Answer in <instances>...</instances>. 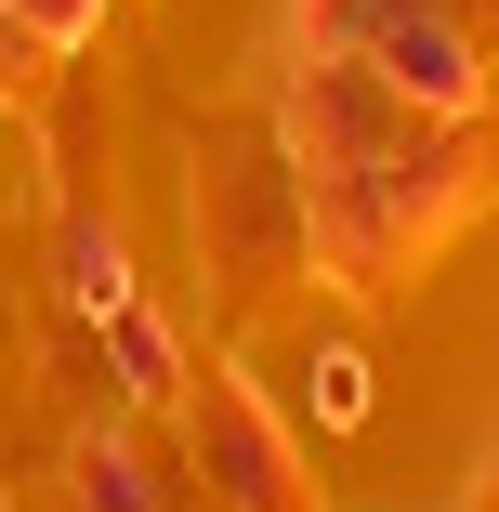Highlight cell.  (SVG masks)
I'll list each match as a JSON object with an SVG mask.
<instances>
[{
    "label": "cell",
    "instance_id": "1",
    "mask_svg": "<svg viewBox=\"0 0 499 512\" xmlns=\"http://www.w3.org/2000/svg\"><path fill=\"white\" fill-rule=\"evenodd\" d=\"M447 197V132H421V106H394L368 66H303V237L368 289L394 250L421 237V211Z\"/></svg>",
    "mask_w": 499,
    "mask_h": 512
},
{
    "label": "cell",
    "instance_id": "2",
    "mask_svg": "<svg viewBox=\"0 0 499 512\" xmlns=\"http://www.w3.org/2000/svg\"><path fill=\"white\" fill-rule=\"evenodd\" d=\"M197 447L224 460V486H237L250 512H276V499H289V460H276V434L250 421V394H211V421H197Z\"/></svg>",
    "mask_w": 499,
    "mask_h": 512
},
{
    "label": "cell",
    "instance_id": "3",
    "mask_svg": "<svg viewBox=\"0 0 499 512\" xmlns=\"http://www.w3.org/2000/svg\"><path fill=\"white\" fill-rule=\"evenodd\" d=\"M66 289H79V316H92V329L132 316V263H119V237H106V224H66Z\"/></svg>",
    "mask_w": 499,
    "mask_h": 512
},
{
    "label": "cell",
    "instance_id": "4",
    "mask_svg": "<svg viewBox=\"0 0 499 512\" xmlns=\"http://www.w3.org/2000/svg\"><path fill=\"white\" fill-rule=\"evenodd\" d=\"M79 512H158V473H145V447L92 434V447H79Z\"/></svg>",
    "mask_w": 499,
    "mask_h": 512
},
{
    "label": "cell",
    "instance_id": "5",
    "mask_svg": "<svg viewBox=\"0 0 499 512\" xmlns=\"http://www.w3.org/2000/svg\"><path fill=\"white\" fill-rule=\"evenodd\" d=\"M106 342H119V381H132V394H171V329L145 316V302H132V316H106Z\"/></svg>",
    "mask_w": 499,
    "mask_h": 512
},
{
    "label": "cell",
    "instance_id": "6",
    "mask_svg": "<svg viewBox=\"0 0 499 512\" xmlns=\"http://www.w3.org/2000/svg\"><path fill=\"white\" fill-rule=\"evenodd\" d=\"M316 421H329V434H342V421H368V368H355L342 342L316 355Z\"/></svg>",
    "mask_w": 499,
    "mask_h": 512
}]
</instances>
